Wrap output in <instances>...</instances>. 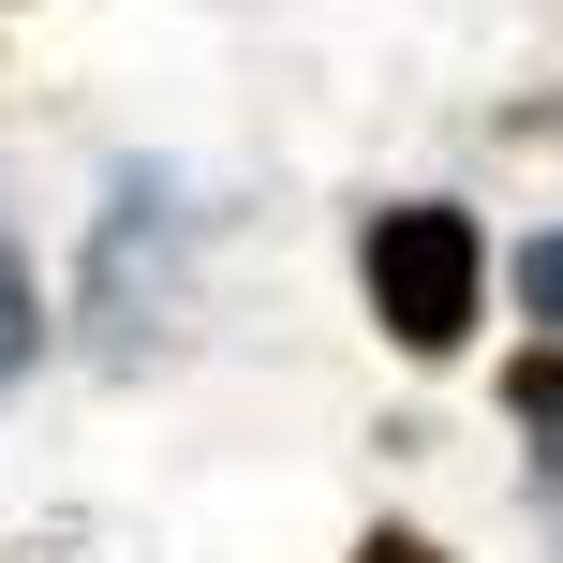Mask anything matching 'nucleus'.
I'll use <instances>...</instances> for the list:
<instances>
[{"label":"nucleus","mask_w":563,"mask_h":563,"mask_svg":"<svg viewBox=\"0 0 563 563\" xmlns=\"http://www.w3.org/2000/svg\"><path fill=\"white\" fill-rule=\"evenodd\" d=\"M30 327H45V311H30V253H15V238H0V386H15V371H30Z\"/></svg>","instance_id":"4"},{"label":"nucleus","mask_w":563,"mask_h":563,"mask_svg":"<svg viewBox=\"0 0 563 563\" xmlns=\"http://www.w3.org/2000/svg\"><path fill=\"white\" fill-rule=\"evenodd\" d=\"M519 311H534L549 356H563V223H549V238H519Z\"/></svg>","instance_id":"3"},{"label":"nucleus","mask_w":563,"mask_h":563,"mask_svg":"<svg viewBox=\"0 0 563 563\" xmlns=\"http://www.w3.org/2000/svg\"><path fill=\"white\" fill-rule=\"evenodd\" d=\"M356 563H445V549H430V534H400V519H386V534H356Z\"/></svg>","instance_id":"5"},{"label":"nucleus","mask_w":563,"mask_h":563,"mask_svg":"<svg viewBox=\"0 0 563 563\" xmlns=\"http://www.w3.org/2000/svg\"><path fill=\"white\" fill-rule=\"evenodd\" d=\"M164 311H178V178L119 164L104 223H89V327H104V356H148Z\"/></svg>","instance_id":"2"},{"label":"nucleus","mask_w":563,"mask_h":563,"mask_svg":"<svg viewBox=\"0 0 563 563\" xmlns=\"http://www.w3.org/2000/svg\"><path fill=\"white\" fill-rule=\"evenodd\" d=\"M549 505H563V430H549Z\"/></svg>","instance_id":"6"},{"label":"nucleus","mask_w":563,"mask_h":563,"mask_svg":"<svg viewBox=\"0 0 563 563\" xmlns=\"http://www.w3.org/2000/svg\"><path fill=\"white\" fill-rule=\"evenodd\" d=\"M356 282H371V311H386V341H400V356H416V371H445L460 341H475L489 238H475V208L400 194V208H371V223H356Z\"/></svg>","instance_id":"1"}]
</instances>
